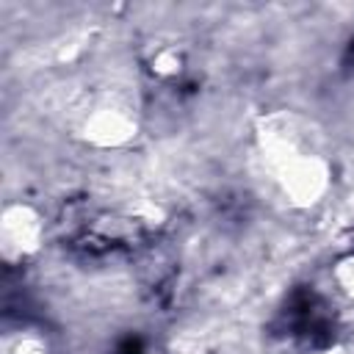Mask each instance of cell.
I'll return each instance as SVG.
<instances>
[{
	"mask_svg": "<svg viewBox=\"0 0 354 354\" xmlns=\"http://www.w3.org/2000/svg\"><path fill=\"white\" fill-rule=\"evenodd\" d=\"M313 354H354L348 346H326L321 351H313Z\"/></svg>",
	"mask_w": 354,
	"mask_h": 354,
	"instance_id": "cell-7",
	"label": "cell"
},
{
	"mask_svg": "<svg viewBox=\"0 0 354 354\" xmlns=\"http://www.w3.org/2000/svg\"><path fill=\"white\" fill-rule=\"evenodd\" d=\"M257 155L279 188L282 199L296 210L318 207L332 191V163L326 155L307 149L299 138L293 113L268 111L254 122Z\"/></svg>",
	"mask_w": 354,
	"mask_h": 354,
	"instance_id": "cell-1",
	"label": "cell"
},
{
	"mask_svg": "<svg viewBox=\"0 0 354 354\" xmlns=\"http://www.w3.org/2000/svg\"><path fill=\"white\" fill-rule=\"evenodd\" d=\"M0 354H53V348L39 332H30V329L22 332L19 329V332L3 335Z\"/></svg>",
	"mask_w": 354,
	"mask_h": 354,
	"instance_id": "cell-5",
	"label": "cell"
},
{
	"mask_svg": "<svg viewBox=\"0 0 354 354\" xmlns=\"http://www.w3.org/2000/svg\"><path fill=\"white\" fill-rule=\"evenodd\" d=\"M332 282L337 293L348 301H354V252H346L332 266Z\"/></svg>",
	"mask_w": 354,
	"mask_h": 354,
	"instance_id": "cell-6",
	"label": "cell"
},
{
	"mask_svg": "<svg viewBox=\"0 0 354 354\" xmlns=\"http://www.w3.org/2000/svg\"><path fill=\"white\" fill-rule=\"evenodd\" d=\"M138 116L116 102H100L77 124V138L91 149H124L138 138Z\"/></svg>",
	"mask_w": 354,
	"mask_h": 354,
	"instance_id": "cell-3",
	"label": "cell"
},
{
	"mask_svg": "<svg viewBox=\"0 0 354 354\" xmlns=\"http://www.w3.org/2000/svg\"><path fill=\"white\" fill-rule=\"evenodd\" d=\"M147 69H149V75L158 77V80H171V77H177V75L185 69V53H183V47H177V44H171V41H163V44L152 47V50L147 53Z\"/></svg>",
	"mask_w": 354,
	"mask_h": 354,
	"instance_id": "cell-4",
	"label": "cell"
},
{
	"mask_svg": "<svg viewBox=\"0 0 354 354\" xmlns=\"http://www.w3.org/2000/svg\"><path fill=\"white\" fill-rule=\"evenodd\" d=\"M47 241L44 213L25 199L6 202L0 210V257L8 266H19L36 257Z\"/></svg>",
	"mask_w": 354,
	"mask_h": 354,
	"instance_id": "cell-2",
	"label": "cell"
}]
</instances>
